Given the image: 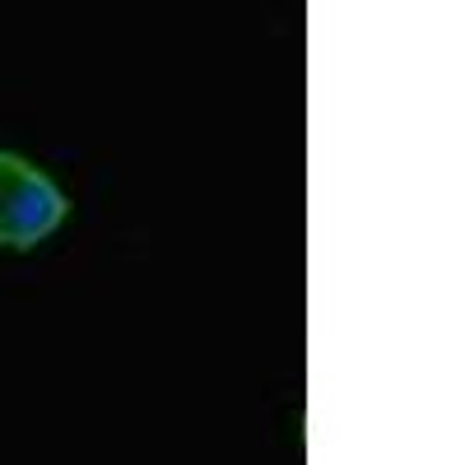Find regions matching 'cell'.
<instances>
[{"label": "cell", "mask_w": 465, "mask_h": 465, "mask_svg": "<svg viewBox=\"0 0 465 465\" xmlns=\"http://www.w3.org/2000/svg\"><path fill=\"white\" fill-rule=\"evenodd\" d=\"M70 214V201L28 159L0 149V247H37Z\"/></svg>", "instance_id": "obj_1"}]
</instances>
